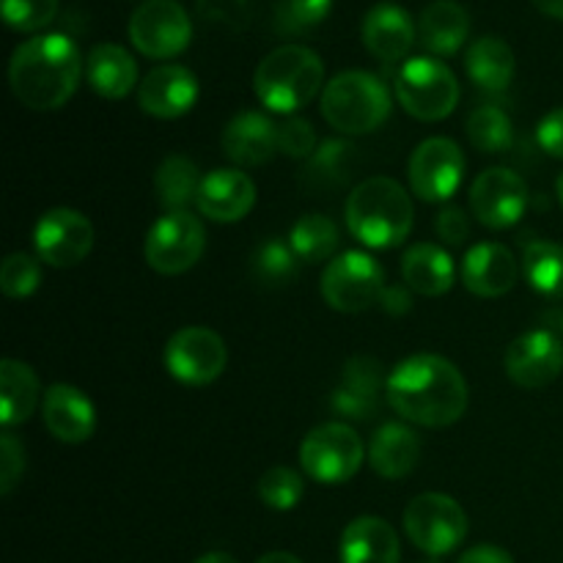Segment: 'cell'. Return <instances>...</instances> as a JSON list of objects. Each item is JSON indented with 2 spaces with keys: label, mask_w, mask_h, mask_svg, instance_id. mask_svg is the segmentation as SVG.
Segmentation results:
<instances>
[{
  "label": "cell",
  "mask_w": 563,
  "mask_h": 563,
  "mask_svg": "<svg viewBox=\"0 0 563 563\" xmlns=\"http://www.w3.org/2000/svg\"><path fill=\"white\" fill-rule=\"evenodd\" d=\"M385 396L405 421L427 429L451 427L467 410V383L462 372L432 352L405 357L388 374Z\"/></svg>",
  "instance_id": "cell-1"
},
{
  "label": "cell",
  "mask_w": 563,
  "mask_h": 563,
  "mask_svg": "<svg viewBox=\"0 0 563 563\" xmlns=\"http://www.w3.org/2000/svg\"><path fill=\"white\" fill-rule=\"evenodd\" d=\"M86 64L71 42L64 33H44L22 42L14 49L9 64V82L16 102L25 104L27 110H58L75 97L77 86Z\"/></svg>",
  "instance_id": "cell-2"
},
{
  "label": "cell",
  "mask_w": 563,
  "mask_h": 563,
  "mask_svg": "<svg viewBox=\"0 0 563 563\" xmlns=\"http://www.w3.org/2000/svg\"><path fill=\"white\" fill-rule=\"evenodd\" d=\"M346 225L361 245L390 251L412 231V201L405 187L390 176L361 181L346 198Z\"/></svg>",
  "instance_id": "cell-3"
},
{
  "label": "cell",
  "mask_w": 563,
  "mask_h": 563,
  "mask_svg": "<svg viewBox=\"0 0 563 563\" xmlns=\"http://www.w3.org/2000/svg\"><path fill=\"white\" fill-rule=\"evenodd\" d=\"M324 82V64L302 44H284L264 55L253 75L258 102L273 113H297L319 93Z\"/></svg>",
  "instance_id": "cell-4"
},
{
  "label": "cell",
  "mask_w": 563,
  "mask_h": 563,
  "mask_svg": "<svg viewBox=\"0 0 563 563\" xmlns=\"http://www.w3.org/2000/svg\"><path fill=\"white\" fill-rule=\"evenodd\" d=\"M394 99L388 86L372 71H341L324 86L322 115L344 135H368L388 121Z\"/></svg>",
  "instance_id": "cell-5"
},
{
  "label": "cell",
  "mask_w": 563,
  "mask_h": 563,
  "mask_svg": "<svg viewBox=\"0 0 563 563\" xmlns=\"http://www.w3.org/2000/svg\"><path fill=\"white\" fill-rule=\"evenodd\" d=\"M396 99L418 121H443L460 104V80L440 58L405 60L396 71Z\"/></svg>",
  "instance_id": "cell-6"
},
{
  "label": "cell",
  "mask_w": 563,
  "mask_h": 563,
  "mask_svg": "<svg viewBox=\"0 0 563 563\" xmlns=\"http://www.w3.org/2000/svg\"><path fill=\"white\" fill-rule=\"evenodd\" d=\"M405 531L410 542L429 559L449 555L465 542L467 515L454 498L443 493H423L405 509Z\"/></svg>",
  "instance_id": "cell-7"
},
{
  "label": "cell",
  "mask_w": 563,
  "mask_h": 563,
  "mask_svg": "<svg viewBox=\"0 0 563 563\" xmlns=\"http://www.w3.org/2000/svg\"><path fill=\"white\" fill-rule=\"evenodd\" d=\"M322 297L333 311L361 313L379 306L385 291V269L363 251H346L324 267Z\"/></svg>",
  "instance_id": "cell-8"
},
{
  "label": "cell",
  "mask_w": 563,
  "mask_h": 563,
  "mask_svg": "<svg viewBox=\"0 0 563 563\" xmlns=\"http://www.w3.org/2000/svg\"><path fill=\"white\" fill-rule=\"evenodd\" d=\"M361 434L346 423H322L300 443V465L319 484H346L363 465Z\"/></svg>",
  "instance_id": "cell-9"
},
{
  "label": "cell",
  "mask_w": 563,
  "mask_h": 563,
  "mask_svg": "<svg viewBox=\"0 0 563 563\" xmlns=\"http://www.w3.org/2000/svg\"><path fill=\"white\" fill-rule=\"evenodd\" d=\"M207 247V231L192 212H165L148 229L143 256L159 275H181L196 267Z\"/></svg>",
  "instance_id": "cell-10"
},
{
  "label": "cell",
  "mask_w": 563,
  "mask_h": 563,
  "mask_svg": "<svg viewBox=\"0 0 563 563\" xmlns=\"http://www.w3.org/2000/svg\"><path fill=\"white\" fill-rule=\"evenodd\" d=\"M130 42L146 58L168 60L185 53L192 38V22L176 0H146L130 16Z\"/></svg>",
  "instance_id": "cell-11"
},
{
  "label": "cell",
  "mask_w": 563,
  "mask_h": 563,
  "mask_svg": "<svg viewBox=\"0 0 563 563\" xmlns=\"http://www.w3.org/2000/svg\"><path fill=\"white\" fill-rule=\"evenodd\" d=\"M229 363V350L220 333L201 324L176 330L165 344V368L170 377L190 388L214 383L225 372Z\"/></svg>",
  "instance_id": "cell-12"
},
{
  "label": "cell",
  "mask_w": 563,
  "mask_h": 563,
  "mask_svg": "<svg viewBox=\"0 0 563 563\" xmlns=\"http://www.w3.org/2000/svg\"><path fill=\"white\" fill-rule=\"evenodd\" d=\"M410 187L421 201L440 203L456 196L465 179V157L451 137H427L418 143L407 165Z\"/></svg>",
  "instance_id": "cell-13"
},
{
  "label": "cell",
  "mask_w": 563,
  "mask_h": 563,
  "mask_svg": "<svg viewBox=\"0 0 563 563\" xmlns=\"http://www.w3.org/2000/svg\"><path fill=\"white\" fill-rule=\"evenodd\" d=\"M33 247L47 267L69 269L86 262L93 247V225L77 209H49L33 229Z\"/></svg>",
  "instance_id": "cell-14"
},
{
  "label": "cell",
  "mask_w": 563,
  "mask_h": 563,
  "mask_svg": "<svg viewBox=\"0 0 563 563\" xmlns=\"http://www.w3.org/2000/svg\"><path fill=\"white\" fill-rule=\"evenodd\" d=\"M528 209V185L511 168H487L471 187V212L493 231L520 223Z\"/></svg>",
  "instance_id": "cell-15"
},
{
  "label": "cell",
  "mask_w": 563,
  "mask_h": 563,
  "mask_svg": "<svg viewBox=\"0 0 563 563\" xmlns=\"http://www.w3.org/2000/svg\"><path fill=\"white\" fill-rule=\"evenodd\" d=\"M506 377L528 390L555 383L563 372V341L550 330H531L515 339L504 357Z\"/></svg>",
  "instance_id": "cell-16"
},
{
  "label": "cell",
  "mask_w": 563,
  "mask_h": 563,
  "mask_svg": "<svg viewBox=\"0 0 563 563\" xmlns=\"http://www.w3.org/2000/svg\"><path fill=\"white\" fill-rule=\"evenodd\" d=\"M198 102V80L187 66L163 64L137 86V104L154 119H181Z\"/></svg>",
  "instance_id": "cell-17"
},
{
  "label": "cell",
  "mask_w": 563,
  "mask_h": 563,
  "mask_svg": "<svg viewBox=\"0 0 563 563\" xmlns=\"http://www.w3.org/2000/svg\"><path fill=\"white\" fill-rule=\"evenodd\" d=\"M383 388H388V379L383 377V363L368 355H355L352 361H346L339 385L330 394V407L341 418L366 421L379 410Z\"/></svg>",
  "instance_id": "cell-18"
},
{
  "label": "cell",
  "mask_w": 563,
  "mask_h": 563,
  "mask_svg": "<svg viewBox=\"0 0 563 563\" xmlns=\"http://www.w3.org/2000/svg\"><path fill=\"white\" fill-rule=\"evenodd\" d=\"M256 203V185L240 168H214L203 176L198 190V212L214 223H236Z\"/></svg>",
  "instance_id": "cell-19"
},
{
  "label": "cell",
  "mask_w": 563,
  "mask_h": 563,
  "mask_svg": "<svg viewBox=\"0 0 563 563\" xmlns=\"http://www.w3.org/2000/svg\"><path fill=\"white\" fill-rule=\"evenodd\" d=\"M517 258L500 242H478L471 251L465 253V262H462V284L471 295L487 297H504L506 291L515 289L517 284Z\"/></svg>",
  "instance_id": "cell-20"
},
{
  "label": "cell",
  "mask_w": 563,
  "mask_h": 563,
  "mask_svg": "<svg viewBox=\"0 0 563 563\" xmlns=\"http://www.w3.org/2000/svg\"><path fill=\"white\" fill-rule=\"evenodd\" d=\"M44 427L58 443H86L97 429V410L80 388L55 383L44 394Z\"/></svg>",
  "instance_id": "cell-21"
},
{
  "label": "cell",
  "mask_w": 563,
  "mask_h": 563,
  "mask_svg": "<svg viewBox=\"0 0 563 563\" xmlns=\"http://www.w3.org/2000/svg\"><path fill=\"white\" fill-rule=\"evenodd\" d=\"M223 152L245 168L269 163L278 152V124L258 110H242L225 124Z\"/></svg>",
  "instance_id": "cell-22"
},
{
  "label": "cell",
  "mask_w": 563,
  "mask_h": 563,
  "mask_svg": "<svg viewBox=\"0 0 563 563\" xmlns=\"http://www.w3.org/2000/svg\"><path fill=\"white\" fill-rule=\"evenodd\" d=\"M418 36L412 16L399 3H377L363 20V44L385 64L407 58Z\"/></svg>",
  "instance_id": "cell-23"
},
{
  "label": "cell",
  "mask_w": 563,
  "mask_h": 563,
  "mask_svg": "<svg viewBox=\"0 0 563 563\" xmlns=\"http://www.w3.org/2000/svg\"><path fill=\"white\" fill-rule=\"evenodd\" d=\"M341 563H399V537L383 517H357L341 533Z\"/></svg>",
  "instance_id": "cell-24"
},
{
  "label": "cell",
  "mask_w": 563,
  "mask_h": 563,
  "mask_svg": "<svg viewBox=\"0 0 563 563\" xmlns=\"http://www.w3.org/2000/svg\"><path fill=\"white\" fill-rule=\"evenodd\" d=\"M418 460H421V440L410 427L390 421L374 432L368 445V465L377 476L399 482L416 471Z\"/></svg>",
  "instance_id": "cell-25"
},
{
  "label": "cell",
  "mask_w": 563,
  "mask_h": 563,
  "mask_svg": "<svg viewBox=\"0 0 563 563\" xmlns=\"http://www.w3.org/2000/svg\"><path fill=\"white\" fill-rule=\"evenodd\" d=\"M471 33V16L467 9L456 0H434L421 11L418 20V38L423 49L438 58L456 55Z\"/></svg>",
  "instance_id": "cell-26"
},
{
  "label": "cell",
  "mask_w": 563,
  "mask_h": 563,
  "mask_svg": "<svg viewBox=\"0 0 563 563\" xmlns=\"http://www.w3.org/2000/svg\"><path fill=\"white\" fill-rule=\"evenodd\" d=\"M401 278H405L407 289L418 291V295L440 297L451 291L456 280L454 258L434 242H418V245L407 247V253L401 256Z\"/></svg>",
  "instance_id": "cell-27"
},
{
  "label": "cell",
  "mask_w": 563,
  "mask_h": 563,
  "mask_svg": "<svg viewBox=\"0 0 563 563\" xmlns=\"http://www.w3.org/2000/svg\"><path fill=\"white\" fill-rule=\"evenodd\" d=\"M88 86L104 99H124L137 86V64L121 44H97L86 60Z\"/></svg>",
  "instance_id": "cell-28"
},
{
  "label": "cell",
  "mask_w": 563,
  "mask_h": 563,
  "mask_svg": "<svg viewBox=\"0 0 563 563\" xmlns=\"http://www.w3.org/2000/svg\"><path fill=\"white\" fill-rule=\"evenodd\" d=\"M465 69L467 77H471L482 91L500 93L511 86V80H515L517 60L504 38L482 36L467 47Z\"/></svg>",
  "instance_id": "cell-29"
},
{
  "label": "cell",
  "mask_w": 563,
  "mask_h": 563,
  "mask_svg": "<svg viewBox=\"0 0 563 563\" xmlns=\"http://www.w3.org/2000/svg\"><path fill=\"white\" fill-rule=\"evenodd\" d=\"M38 405V377L27 363L5 357L0 363V423L3 429L20 427Z\"/></svg>",
  "instance_id": "cell-30"
},
{
  "label": "cell",
  "mask_w": 563,
  "mask_h": 563,
  "mask_svg": "<svg viewBox=\"0 0 563 563\" xmlns=\"http://www.w3.org/2000/svg\"><path fill=\"white\" fill-rule=\"evenodd\" d=\"M201 181V170L190 157L170 154L159 163L157 174H154V192L168 212H187V207L198 201Z\"/></svg>",
  "instance_id": "cell-31"
},
{
  "label": "cell",
  "mask_w": 563,
  "mask_h": 563,
  "mask_svg": "<svg viewBox=\"0 0 563 563\" xmlns=\"http://www.w3.org/2000/svg\"><path fill=\"white\" fill-rule=\"evenodd\" d=\"M522 275L533 291L550 300L563 297V245L537 240L522 251Z\"/></svg>",
  "instance_id": "cell-32"
},
{
  "label": "cell",
  "mask_w": 563,
  "mask_h": 563,
  "mask_svg": "<svg viewBox=\"0 0 563 563\" xmlns=\"http://www.w3.org/2000/svg\"><path fill=\"white\" fill-rule=\"evenodd\" d=\"M341 234L339 225L328 218V214H302L289 231V245L295 247V253L300 256V262L319 264L328 262L330 256L339 247Z\"/></svg>",
  "instance_id": "cell-33"
},
{
  "label": "cell",
  "mask_w": 563,
  "mask_h": 563,
  "mask_svg": "<svg viewBox=\"0 0 563 563\" xmlns=\"http://www.w3.org/2000/svg\"><path fill=\"white\" fill-rule=\"evenodd\" d=\"M251 269L258 284L267 286V289H280L300 275V256L289 242H284L280 236H269L253 251Z\"/></svg>",
  "instance_id": "cell-34"
},
{
  "label": "cell",
  "mask_w": 563,
  "mask_h": 563,
  "mask_svg": "<svg viewBox=\"0 0 563 563\" xmlns=\"http://www.w3.org/2000/svg\"><path fill=\"white\" fill-rule=\"evenodd\" d=\"M467 141L473 143V148L484 154H500L511 146L515 141V126L506 110H500L498 104H482V108L473 110L467 115Z\"/></svg>",
  "instance_id": "cell-35"
},
{
  "label": "cell",
  "mask_w": 563,
  "mask_h": 563,
  "mask_svg": "<svg viewBox=\"0 0 563 563\" xmlns=\"http://www.w3.org/2000/svg\"><path fill=\"white\" fill-rule=\"evenodd\" d=\"M355 146L344 141H324L308 159L306 179L311 187H339L346 179L350 163L355 159Z\"/></svg>",
  "instance_id": "cell-36"
},
{
  "label": "cell",
  "mask_w": 563,
  "mask_h": 563,
  "mask_svg": "<svg viewBox=\"0 0 563 563\" xmlns=\"http://www.w3.org/2000/svg\"><path fill=\"white\" fill-rule=\"evenodd\" d=\"M333 11V0H278L275 5V31L284 36H302L322 25Z\"/></svg>",
  "instance_id": "cell-37"
},
{
  "label": "cell",
  "mask_w": 563,
  "mask_h": 563,
  "mask_svg": "<svg viewBox=\"0 0 563 563\" xmlns=\"http://www.w3.org/2000/svg\"><path fill=\"white\" fill-rule=\"evenodd\" d=\"M306 495V482L291 467H273L258 478V498L275 511H291Z\"/></svg>",
  "instance_id": "cell-38"
},
{
  "label": "cell",
  "mask_w": 563,
  "mask_h": 563,
  "mask_svg": "<svg viewBox=\"0 0 563 563\" xmlns=\"http://www.w3.org/2000/svg\"><path fill=\"white\" fill-rule=\"evenodd\" d=\"M42 258L31 256V253H9L0 267V289L11 300H22L31 297L42 284Z\"/></svg>",
  "instance_id": "cell-39"
},
{
  "label": "cell",
  "mask_w": 563,
  "mask_h": 563,
  "mask_svg": "<svg viewBox=\"0 0 563 563\" xmlns=\"http://www.w3.org/2000/svg\"><path fill=\"white\" fill-rule=\"evenodd\" d=\"M3 20L11 31L33 33L47 27L58 14V0H0Z\"/></svg>",
  "instance_id": "cell-40"
},
{
  "label": "cell",
  "mask_w": 563,
  "mask_h": 563,
  "mask_svg": "<svg viewBox=\"0 0 563 563\" xmlns=\"http://www.w3.org/2000/svg\"><path fill=\"white\" fill-rule=\"evenodd\" d=\"M278 152L291 159H311L317 152V132L311 121L291 115L278 124Z\"/></svg>",
  "instance_id": "cell-41"
},
{
  "label": "cell",
  "mask_w": 563,
  "mask_h": 563,
  "mask_svg": "<svg viewBox=\"0 0 563 563\" xmlns=\"http://www.w3.org/2000/svg\"><path fill=\"white\" fill-rule=\"evenodd\" d=\"M198 16L229 31H242L251 22V0H198Z\"/></svg>",
  "instance_id": "cell-42"
},
{
  "label": "cell",
  "mask_w": 563,
  "mask_h": 563,
  "mask_svg": "<svg viewBox=\"0 0 563 563\" xmlns=\"http://www.w3.org/2000/svg\"><path fill=\"white\" fill-rule=\"evenodd\" d=\"M25 471V445L16 434L3 432L0 438V495H11Z\"/></svg>",
  "instance_id": "cell-43"
},
{
  "label": "cell",
  "mask_w": 563,
  "mask_h": 563,
  "mask_svg": "<svg viewBox=\"0 0 563 563\" xmlns=\"http://www.w3.org/2000/svg\"><path fill=\"white\" fill-rule=\"evenodd\" d=\"M434 231H438L440 242H445L451 247H460L471 236V220H467L465 209L443 207L438 212V218H434Z\"/></svg>",
  "instance_id": "cell-44"
},
{
  "label": "cell",
  "mask_w": 563,
  "mask_h": 563,
  "mask_svg": "<svg viewBox=\"0 0 563 563\" xmlns=\"http://www.w3.org/2000/svg\"><path fill=\"white\" fill-rule=\"evenodd\" d=\"M537 143L550 157L563 159V108H555L553 113H548L539 121Z\"/></svg>",
  "instance_id": "cell-45"
},
{
  "label": "cell",
  "mask_w": 563,
  "mask_h": 563,
  "mask_svg": "<svg viewBox=\"0 0 563 563\" xmlns=\"http://www.w3.org/2000/svg\"><path fill=\"white\" fill-rule=\"evenodd\" d=\"M379 306L390 317H405L412 306V297L407 291V286H385L383 297H379Z\"/></svg>",
  "instance_id": "cell-46"
},
{
  "label": "cell",
  "mask_w": 563,
  "mask_h": 563,
  "mask_svg": "<svg viewBox=\"0 0 563 563\" xmlns=\"http://www.w3.org/2000/svg\"><path fill=\"white\" fill-rule=\"evenodd\" d=\"M456 563H515V559L495 544H476V548L465 550Z\"/></svg>",
  "instance_id": "cell-47"
},
{
  "label": "cell",
  "mask_w": 563,
  "mask_h": 563,
  "mask_svg": "<svg viewBox=\"0 0 563 563\" xmlns=\"http://www.w3.org/2000/svg\"><path fill=\"white\" fill-rule=\"evenodd\" d=\"M542 14L553 16V20H563V0H531Z\"/></svg>",
  "instance_id": "cell-48"
},
{
  "label": "cell",
  "mask_w": 563,
  "mask_h": 563,
  "mask_svg": "<svg viewBox=\"0 0 563 563\" xmlns=\"http://www.w3.org/2000/svg\"><path fill=\"white\" fill-rule=\"evenodd\" d=\"M256 563H302V561L297 559V555H291V553H284V550H275V553H267V555H262V559H258Z\"/></svg>",
  "instance_id": "cell-49"
},
{
  "label": "cell",
  "mask_w": 563,
  "mask_h": 563,
  "mask_svg": "<svg viewBox=\"0 0 563 563\" xmlns=\"http://www.w3.org/2000/svg\"><path fill=\"white\" fill-rule=\"evenodd\" d=\"M192 563H240L234 559V555H229V553H220V550H214V553H207V555H201V559L198 561H192Z\"/></svg>",
  "instance_id": "cell-50"
},
{
  "label": "cell",
  "mask_w": 563,
  "mask_h": 563,
  "mask_svg": "<svg viewBox=\"0 0 563 563\" xmlns=\"http://www.w3.org/2000/svg\"><path fill=\"white\" fill-rule=\"evenodd\" d=\"M555 196H559V201L563 207V170L559 174V179H555Z\"/></svg>",
  "instance_id": "cell-51"
},
{
  "label": "cell",
  "mask_w": 563,
  "mask_h": 563,
  "mask_svg": "<svg viewBox=\"0 0 563 563\" xmlns=\"http://www.w3.org/2000/svg\"><path fill=\"white\" fill-rule=\"evenodd\" d=\"M418 563H440L438 559H423V561H418Z\"/></svg>",
  "instance_id": "cell-52"
}]
</instances>
